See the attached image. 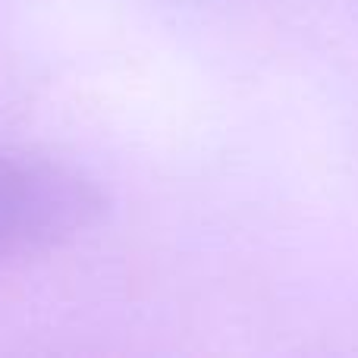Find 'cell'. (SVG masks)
Listing matches in <instances>:
<instances>
[{
  "label": "cell",
  "instance_id": "obj_1",
  "mask_svg": "<svg viewBox=\"0 0 358 358\" xmlns=\"http://www.w3.org/2000/svg\"><path fill=\"white\" fill-rule=\"evenodd\" d=\"M101 208L98 185L79 170L0 148V271L73 242Z\"/></svg>",
  "mask_w": 358,
  "mask_h": 358
}]
</instances>
